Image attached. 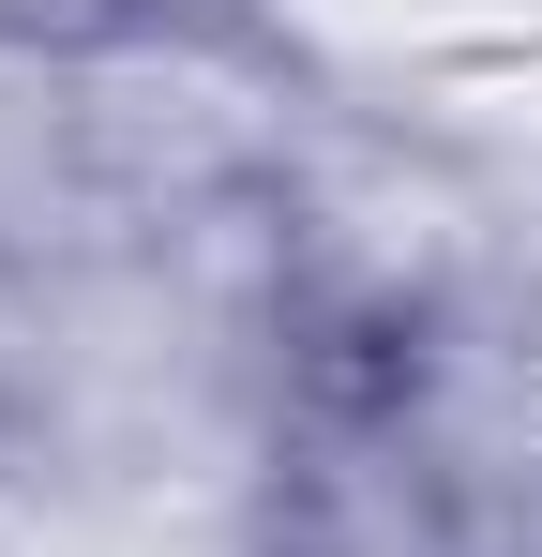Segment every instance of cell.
<instances>
[{"label": "cell", "instance_id": "cell-1", "mask_svg": "<svg viewBox=\"0 0 542 557\" xmlns=\"http://www.w3.org/2000/svg\"><path fill=\"white\" fill-rule=\"evenodd\" d=\"M136 30H257V0H121Z\"/></svg>", "mask_w": 542, "mask_h": 557}]
</instances>
